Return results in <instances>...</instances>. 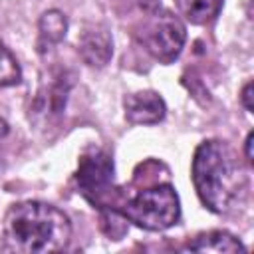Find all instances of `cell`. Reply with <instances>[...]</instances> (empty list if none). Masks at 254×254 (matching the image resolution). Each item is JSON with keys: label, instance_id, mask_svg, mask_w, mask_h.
Returning a JSON list of instances; mask_svg holds the SVG:
<instances>
[{"label": "cell", "instance_id": "1", "mask_svg": "<svg viewBox=\"0 0 254 254\" xmlns=\"http://www.w3.org/2000/svg\"><path fill=\"white\" fill-rule=\"evenodd\" d=\"M192 185L200 202L216 214H226L246 194V173L234 149L218 139L202 141L192 157Z\"/></svg>", "mask_w": 254, "mask_h": 254}, {"label": "cell", "instance_id": "2", "mask_svg": "<svg viewBox=\"0 0 254 254\" xmlns=\"http://www.w3.org/2000/svg\"><path fill=\"white\" fill-rule=\"evenodd\" d=\"M4 246L20 254L60 252L71 238V224L64 210L42 200H24L8 208L2 224Z\"/></svg>", "mask_w": 254, "mask_h": 254}, {"label": "cell", "instance_id": "3", "mask_svg": "<svg viewBox=\"0 0 254 254\" xmlns=\"http://www.w3.org/2000/svg\"><path fill=\"white\" fill-rule=\"evenodd\" d=\"M117 210L129 222L151 232L167 230L181 218V202L169 183H153L139 189Z\"/></svg>", "mask_w": 254, "mask_h": 254}, {"label": "cell", "instance_id": "4", "mask_svg": "<svg viewBox=\"0 0 254 254\" xmlns=\"http://www.w3.org/2000/svg\"><path fill=\"white\" fill-rule=\"evenodd\" d=\"M137 38L157 62L171 64L179 58L185 46L187 30L179 16L159 8L155 12L145 14V20L137 32Z\"/></svg>", "mask_w": 254, "mask_h": 254}, {"label": "cell", "instance_id": "5", "mask_svg": "<svg viewBox=\"0 0 254 254\" xmlns=\"http://www.w3.org/2000/svg\"><path fill=\"white\" fill-rule=\"evenodd\" d=\"M79 192L97 208L107 206L113 192V159L99 147H89L81 153L75 173Z\"/></svg>", "mask_w": 254, "mask_h": 254}, {"label": "cell", "instance_id": "6", "mask_svg": "<svg viewBox=\"0 0 254 254\" xmlns=\"http://www.w3.org/2000/svg\"><path fill=\"white\" fill-rule=\"evenodd\" d=\"M77 52L91 67H103L113 56V40L105 26H87L77 38Z\"/></svg>", "mask_w": 254, "mask_h": 254}, {"label": "cell", "instance_id": "7", "mask_svg": "<svg viewBox=\"0 0 254 254\" xmlns=\"http://www.w3.org/2000/svg\"><path fill=\"white\" fill-rule=\"evenodd\" d=\"M125 107V117L129 123L133 125H151V123H159L165 117V101L159 93L155 91H135L129 93L123 101Z\"/></svg>", "mask_w": 254, "mask_h": 254}, {"label": "cell", "instance_id": "8", "mask_svg": "<svg viewBox=\"0 0 254 254\" xmlns=\"http://www.w3.org/2000/svg\"><path fill=\"white\" fill-rule=\"evenodd\" d=\"M187 250L214 252V254H236V252H246V246L226 230H208V232H200L198 236H194L187 244Z\"/></svg>", "mask_w": 254, "mask_h": 254}, {"label": "cell", "instance_id": "9", "mask_svg": "<svg viewBox=\"0 0 254 254\" xmlns=\"http://www.w3.org/2000/svg\"><path fill=\"white\" fill-rule=\"evenodd\" d=\"M67 87H69L67 77L64 73L56 75L50 83H46L40 89L34 111L40 113V115H60L64 111V105H65Z\"/></svg>", "mask_w": 254, "mask_h": 254}, {"label": "cell", "instance_id": "10", "mask_svg": "<svg viewBox=\"0 0 254 254\" xmlns=\"http://www.w3.org/2000/svg\"><path fill=\"white\" fill-rule=\"evenodd\" d=\"M38 30H40V44L44 46L60 44L67 32V18L60 10H48L42 14L38 22Z\"/></svg>", "mask_w": 254, "mask_h": 254}, {"label": "cell", "instance_id": "11", "mask_svg": "<svg viewBox=\"0 0 254 254\" xmlns=\"http://www.w3.org/2000/svg\"><path fill=\"white\" fill-rule=\"evenodd\" d=\"M222 0H175L181 16L190 24H206L210 22L218 10Z\"/></svg>", "mask_w": 254, "mask_h": 254}, {"label": "cell", "instance_id": "12", "mask_svg": "<svg viewBox=\"0 0 254 254\" xmlns=\"http://www.w3.org/2000/svg\"><path fill=\"white\" fill-rule=\"evenodd\" d=\"M127 224H129V220L117 208H111V206L99 208V226H101L103 234L109 236L111 240L123 238L127 232Z\"/></svg>", "mask_w": 254, "mask_h": 254}, {"label": "cell", "instance_id": "13", "mask_svg": "<svg viewBox=\"0 0 254 254\" xmlns=\"http://www.w3.org/2000/svg\"><path fill=\"white\" fill-rule=\"evenodd\" d=\"M22 77L20 65L12 52L0 44V87L4 85H16Z\"/></svg>", "mask_w": 254, "mask_h": 254}, {"label": "cell", "instance_id": "14", "mask_svg": "<svg viewBox=\"0 0 254 254\" xmlns=\"http://www.w3.org/2000/svg\"><path fill=\"white\" fill-rule=\"evenodd\" d=\"M254 93V87H252V81H248L244 87H242V93H240V101H242V105H244V109L246 111H250L252 113V109H254V103H252V95Z\"/></svg>", "mask_w": 254, "mask_h": 254}, {"label": "cell", "instance_id": "15", "mask_svg": "<svg viewBox=\"0 0 254 254\" xmlns=\"http://www.w3.org/2000/svg\"><path fill=\"white\" fill-rule=\"evenodd\" d=\"M135 2L143 10V14H149V12H155L161 8V0H135Z\"/></svg>", "mask_w": 254, "mask_h": 254}, {"label": "cell", "instance_id": "16", "mask_svg": "<svg viewBox=\"0 0 254 254\" xmlns=\"http://www.w3.org/2000/svg\"><path fill=\"white\" fill-rule=\"evenodd\" d=\"M252 143H254V133L250 131L246 141H244V159H246L248 165H252Z\"/></svg>", "mask_w": 254, "mask_h": 254}]
</instances>
